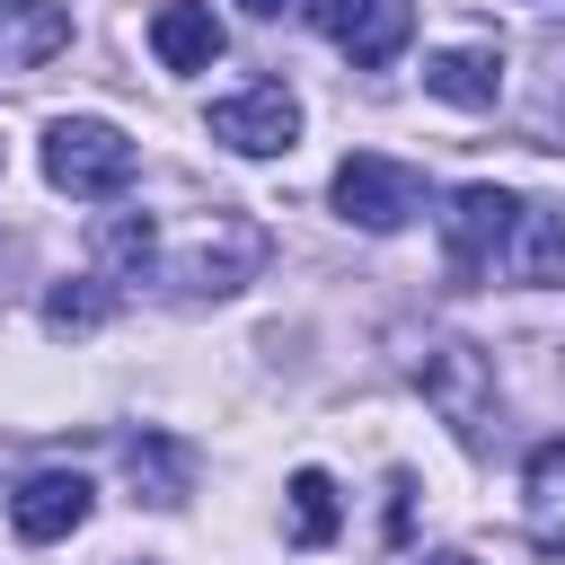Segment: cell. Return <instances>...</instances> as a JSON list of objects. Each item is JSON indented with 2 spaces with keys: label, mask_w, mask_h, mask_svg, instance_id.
<instances>
[{
  "label": "cell",
  "mask_w": 565,
  "mask_h": 565,
  "mask_svg": "<svg viewBox=\"0 0 565 565\" xmlns=\"http://www.w3.org/2000/svg\"><path fill=\"white\" fill-rule=\"evenodd\" d=\"M132 141L115 132V124H97V115H62L53 132H44V177L62 185V194H88V203H106V194H124L132 185Z\"/></svg>",
  "instance_id": "obj_1"
},
{
  "label": "cell",
  "mask_w": 565,
  "mask_h": 565,
  "mask_svg": "<svg viewBox=\"0 0 565 565\" xmlns=\"http://www.w3.org/2000/svg\"><path fill=\"white\" fill-rule=\"evenodd\" d=\"M335 212H344L353 230H406V221L424 212V177H415L406 159L353 150V159L335 168Z\"/></svg>",
  "instance_id": "obj_2"
},
{
  "label": "cell",
  "mask_w": 565,
  "mask_h": 565,
  "mask_svg": "<svg viewBox=\"0 0 565 565\" xmlns=\"http://www.w3.org/2000/svg\"><path fill=\"white\" fill-rule=\"evenodd\" d=\"M212 141H230L238 159H274L300 141V97L282 79H247V88L212 97Z\"/></svg>",
  "instance_id": "obj_3"
},
{
  "label": "cell",
  "mask_w": 565,
  "mask_h": 565,
  "mask_svg": "<svg viewBox=\"0 0 565 565\" xmlns=\"http://www.w3.org/2000/svg\"><path fill=\"white\" fill-rule=\"evenodd\" d=\"M512 230H521V203L503 185H459L450 212H441L450 274H494V256H512Z\"/></svg>",
  "instance_id": "obj_4"
},
{
  "label": "cell",
  "mask_w": 565,
  "mask_h": 565,
  "mask_svg": "<svg viewBox=\"0 0 565 565\" xmlns=\"http://www.w3.org/2000/svg\"><path fill=\"white\" fill-rule=\"evenodd\" d=\"M415 380H424V397L441 406V424L459 441H486V424H494V362L477 344H433Z\"/></svg>",
  "instance_id": "obj_5"
},
{
  "label": "cell",
  "mask_w": 565,
  "mask_h": 565,
  "mask_svg": "<svg viewBox=\"0 0 565 565\" xmlns=\"http://www.w3.org/2000/svg\"><path fill=\"white\" fill-rule=\"evenodd\" d=\"M256 256H265V238H256L247 221H230V212H212V221L194 230V247L177 256V291H194V300L212 291V300H221V291H238V282L256 274Z\"/></svg>",
  "instance_id": "obj_6"
},
{
  "label": "cell",
  "mask_w": 565,
  "mask_h": 565,
  "mask_svg": "<svg viewBox=\"0 0 565 565\" xmlns=\"http://www.w3.org/2000/svg\"><path fill=\"white\" fill-rule=\"evenodd\" d=\"M88 477L79 468H35L18 494H9V530L26 539V547H53V539H71L79 521H88Z\"/></svg>",
  "instance_id": "obj_7"
},
{
  "label": "cell",
  "mask_w": 565,
  "mask_h": 565,
  "mask_svg": "<svg viewBox=\"0 0 565 565\" xmlns=\"http://www.w3.org/2000/svg\"><path fill=\"white\" fill-rule=\"evenodd\" d=\"M150 53H159V71H212L221 53H230V26L203 9V0H159L150 9Z\"/></svg>",
  "instance_id": "obj_8"
},
{
  "label": "cell",
  "mask_w": 565,
  "mask_h": 565,
  "mask_svg": "<svg viewBox=\"0 0 565 565\" xmlns=\"http://www.w3.org/2000/svg\"><path fill=\"white\" fill-rule=\"evenodd\" d=\"M424 88H433L441 106H468V115H477V106L503 97V53H494V44H450V53L424 62Z\"/></svg>",
  "instance_id": "obj_9"
},
{
  "label": "cell",
  "mask_w": 565,
  "mask_h": 565,
  "mask_svg": "<svg viewBox=\"0 0 565 565\" xmlns=\"http://www.w3.org/2000/svg\"><path fill=\"white\" fill-rule=\"evenodd\" d=\"M406 35H415V9H406V0H371L335 44L353 53V71H380V62H397V53H406Z\"/></svg>",
  "instance_id": "obj_10"
},
{
  "label": "cell",
  "mask_w": 565,
  "mask_h": 565,
  "mask_svg": "<svg viewBox=\"0 0 565 565\" xmlns=\"http://www.w3.org/2000/svg\"><path fill=\"white\" fill-rule=\"evenodd\" d=\"M512 238H521L512 247V274L521 282H565V212H521Z\"/></svg>",
  "instance_id": "obj_11"
},
{
  "label": "cell",
  "mask_w": 565,
  "mask_h": 565,
  "mask_svg": "<svg viewBox=\"0 0 565 565\" xmlns=\"http://www.w3.org/2000/svg\"><path fill=\"white\" fill-rule=\"evenodd\" d=\"M335 521H344V512H335V477H327V468H300V477H291V539H300V547H327Z\"/></svg>",
  "instance_id": "obj_12"
},
{
  "label": "cell",
  "mask_w": 565,
  "mask_h": 565,
  "mask_svg": "<svg viewBox=\"0 0 565 565\" xmlns=\"http://www.w3.org/2000/svg\"><path fill=\"white\" fill-rule=\"evenodd\" d=\"M106 309H115V300H106V291H97L88 274H79V282H53V291H44V327H53V335H88V327H106Z\"/></svg>",
  "instance_id": "obj_13"
},
{
  "label": "cell",
  "mask_w": 565,
  "mask_h": 565,
  "mask_svg": "<svg viewBox=\"0 0 565 565\" xmlns=\"http://www.w3.org/2000/svg\"><path fill=\"white\" fill-rule=\"evenodd\" d=\"M150 247H159V238H150V221H141V212H106V221H97V256H106L115 274H132V282H141Z\"/></svg>",
  "instance_id": "obj_14"
},
{
  "label": "cell",
  "mask_w": 565,
  "mask_h": 565,
  "mask_svg": "<svg viewBox=\"0 0 565 565\" xmlns=\"http://www.w3.org/2000/svg\"><path fill=\"white\" fill-rule=\"evenodd\" d=\"M132 486H150V503H185V450L177 441H132Z\"/></svg>",
  "instance_id": "obj_15"
},
{
  "label": "cell",
  "mask_w": 565,
  "mask_h": 565,
  "mask_svg": "<svg viewBox=\"0 0 565 565\" xmlns=\"http://www.w3.org/2000/svg\"><path fill=\"white\" fill-rule=\"evenodd\" d=\"M530 503H539V512L565 503V441H539V450H530Z\"/></svg>",
  "instance_id": "obj_16"
},
{
  "label": "cell",
  "mask_w": 565,
  "mask_h": 565,
  "mask_svg": "<svg viewBox=\"0 0 565 565\" xmlns=\"http://www.w3.org/2000/svg\"><path fill=\"white\" fill-rule=\"evenodd\" d=\"M300 9H309V26H327V35H344V26H353V18L371 9V0H300Z\"/></svg>",
  "instance_id": "obj_17"
},
{
  "label": "cell",
  "mask_w": 565,
  "mask_h": 565,
  "mask_svg": "<svg viewBox=\"0 0 565 565\" xmlns=\"http://www.w3.org/2000/svg\"><path fill=\"white\" fill-rule=\"evenodd\" d=\"M238 9H256V18H274V9H282V0H238Z\"/></svg>",
  "instance_id": "obj_18"
},
{
  "label": "cell",
  "mask_w": 565,
  "mask_h": 565,
  "mask_svg": "<svg viewBox=\"0 0 565 565\" xmlns=\"http://www.w3.org/2000/svg\"><path fill=\"white\" fill-rule=\"evenodd\" d=\"M424 565H468V556H424Z\"/></svg>",
  "instance_id": "obj_19"
}]
</instances>
